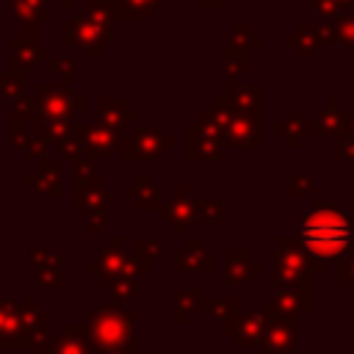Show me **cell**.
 <instances>
[{"label":"cell","instance_id":"7a4b0ae2","mask_svg":"<svg viewBox=\"0 0 354 354\" xmlns=\"http://www.w3.org/2000/svg\"><path fill=\"white\" fill-rule=\"evenodd\" d=\"M348 238V230H346V221H340L337 216L332 213H315L307 224H304V241L313 252L318 254H335Z\"/></svg>","mask_w":354,"mask_h":354},{"label":"cell","instance_id":"d6986e66","mask_svg":"<svg viewBox=\"0 0 354 354\" xmlns=\"http://www.w3.org/2000/svg\"><path fill=\"white\" fill-rule=\"evenodd\" d=\"M17 8V19L28 25H39L50 19V3L47 0H11Z\"/></svg>","mask_w":354,"mask_h":354},{"label":"cell","instance_id":"e0dca14e","mask_svg":"<svg viewBox=\"0 0 354 354\" xmlns=\"http://www.w3.org/2000/svg\"><path fill=\"white\" fill-rule=\"evenodd\" d=\"M174 268L183 274H191V271L207 274L210 271V254H207V249L199 246L196 238H188V243L174 252Z\"/></svg>","mask_w":354,"mask_h":354},{"label":"cell","instance_id":"d4e9b609","mask_svg":"<svg viewBox=\"0 0 354 354\" xmlns=\"http://www.w3.org/2000/svg\"><path fill=\"white\" fill-rule=\"evenodd\" d=\"M19 318V304L14 299H3L0 301V335H6Z\"/></svg>","mask_w":354,"mask_h":354},{"label":"cell","instance_id":"8fae6325","mask_svg":"<svg viewBox=\"0 0 354 354\" xmlns=\"http://www.w3.org/2000/svg\"><path fill=\"white\" fill-rule=\"evenodd\" d=\"M83 147L88 160H100L119 147V133L105 124H83Z\"/></svg>","mask_w":354,"mask_h":354},{"label":"cell","instance_id":"9a60e30c","mask_svg":"<svg viewBox=\"0 0 354 354\" xmlns=\"http://www.w3.org/2000/svg\"><path fill=\"white\" fill-rule=\"evenodd\" d=\"M136 122V111L124 102V100H111V97H102L100 100V124L111 127V130H124L127 124Z\"/></svg>","mask_w":354,"mask_h":354},{"label":"cell","instance_id":"5b68a950","mask_svg":"<svg viewBox=\"0 0 354 354\" xmlns=\"http://www.w3.org/2000/svg\"><path fill=\"white\" fill-rule=\"evenodd\" d=\"M174 144V138L160 130V127H138L136 133L124 136L122 149H124V160H136V163H149L158 160L163 149H169Z\"/></svg>","mask_w":354,"mask_h":354},{"label":"cell","instance_id":"52a82bcc","mask_svg":"<svg viewBox=\"0 0 354 354\" xmlns=\"http://www.w3.org/2000/svg\"><path fill=\"white\" fill-rule=\"evenodd\" d=\"M39 354H97L91 337H88V326L86 324H64L61 326V337L47 340V346L39 348Z\"/></svg>","mask_w":354,"mask_h":354},{"label":"cell","instance_id":"f546056e","mask_svg":"<svg viewBox=\"0 0 354 354\" xmlns=\"http://www.w3.org/2000/svg\"><path fill=\"white\" fill-rule=\"evenodd\" d=\"M47 144H50V141H47L44 136H39V133H36V136L28 141V147H25L22 152H25V158H30V160H41V158H44V152H47Z\"/></svg>","mask_w":354,"mask_h":354},{"label":"cell","instance_id":"836d02e7","mask_svg":"<svg viewBox=\"0 0 354 354\" xmlns=\"http://www.w3.org/2000/svg\"><path fill=\"white\" fill-rule=\"evenodd\" d=\"M61 8H64V11H72V8H75V0H61Z\"/></svg>","mask_w":354,"mask_h":354},{"label":"cell","instance_id":"7402d4cb","mask_svg":"<svg viewBox=\"0 0 354 354\" xmlns=\"http://www.w3.org/2000/svg\"><path fill=\"white\" fill-rule=\"evenodd\" d=\"M22 72H25V69H19V66H11L8 72H3V80H0V94H3V97H8V100L25 97V94H22V91H25V77H22Z\"/></svg>","mask_w":354,"mask_h":354},{"label":"cell","instance_id":"277c9868","mask_svg":"<svg viewBox=\"0 0 354 354\" xmlns=\"http://www.w3.org/2000/svg\"><path fill=\"white\" fill-rule=\"evenodd\" d=\"M33 105H36V122H58V124H69L75 108V94L66 91V86H36L33 94Z\"/></svg>","mask_w":354,"mask_h":354},{"label":"cell","instance_id":"d6a6232c","mask_svg":"<svg viewBox=\"0 0 354 354\" xmlns=\"http://www.w3.org/2000/svg\"><path fill=\"white\" fill-rule=\"evenodd\" d=\"M124 354H149V351H147V348H138V346H133V348H127Z\"/></svg>","mask_w":354,"mask_h":354},{"label":"cell","instance_id":"f1b7e54d","mask_svg":"<svg viewBox=\"0 0 354 354\" xmlns=\"http://www.w3.org/2000/svg\"><path fill=\"white\" fill-rule=\"evenodd\" d=\"M194 216H196L199 221H216L221 213H218V205H213V202H207V199H196V202H194Z\"/></svg>","mask_w":354,"mask_h":354},{"label":"cell","instance_id":"e575fe53","mask_svg":"<svg viewBox=\"0 0 354 354\" xmlns=\"http://www.w3.org/2000/svg\"><path fill=\"white\" fill-rule=\"evenodd\" d=\"M202 3H205V6H210V8H213V6H221V3H224V0H202Z\"/></svg>","mask_w":354,"mask_h":354},{"label":"cell","instance_id":"30bf717a","mask_svg":"<svg viewBox=\"0 0 354 354\" xmlns=\"http://www.w3.org/2000/svg\"><path fill=\"white\" fill-rule=\"evenodd\" d=\"M25 183L39 196H47V199L61 196V163L58 160H50V158L36 160V169L25 174Z\"/></svg>","mask_w":354,"mask_h":354},{"label":"cell","instance_id":"484cf974","mask_svg":"<svg viewBox=\"0 0 354 354\" xmlns=\"http://www.w3.org/2000/svg\"><path fill=\"white\" fill-rule=\"evenodd\" d=\"M50 72L53 75H58V80H61V86H72V80H75V66H72V61H66V58H53L50 61Z\"/></svg>","mask_w":354,"mask_h":354},{"label":"cell","instance_id":"83f0119b","mask_svg":"<svg viewBox=\"0 0 354 354\" xmlns=\"http://www.w3.org/2000/svg\"><path fill=\"white\" fill-rule=\"evenodd\" d=\"M111 290H113V296H116L119 301H124V299H133V296L138 293V288H136L133 277H119V279L111 285Z\"/></svg>","mask_w":354,"mask_h":354},{"label":"cell","instance_id":"6da1fadb","mask_svg":"<svg viewBox=\"0 0 354 354\" xmlns=\"http://www.w3.org/2000/svg\"><path fill=\"white\" fill-rule=\"evenodd\" d=\"M86 326L97 354H124L136 343V315L127 313L119 299L91 310Z\"/></svg>","mask_w":354,"mask_h":354},{"label":"cell","instance_id":"ffe728a7","mask_svg":"<svg viewBox=\"0 0 354 354\" xmlns=\"http://www.w3.org/2000/svg\"><path fill=\"white\" fill-rule=\"evenodd\" d=\"M58 144H61V155H64L66 160L80 163V160L86 158V147H83V124L72 122V127L66 130V136H64Z\"/></svg>","mask_w":354,"mask_h":354},{"label":"cell","instance_id":"603a6c76","mask_svg":"<svg viewBox=\"0 0 354 354\" xmlns=\"http://www.w3.org/2000/svg\"><path fill=\"white\" fill-rule=\"evenodd\" d=\"M28 260L30 263H39L41 268H61L58 249H28Z\"/></svg>","mask_w":354,"mask_h":354},{"label":"cell","instance_id":"4fadbf2b","mask_svg":"<svg viewBox=\"0 0 354 354\" xmlns=\"http://www.w3.org/2000/svg\"><path fill=\"white\" fill-rule=\"evenodd\" d=\"M124 196L136 202V207L141 213H152V210H163V199H160V188L149 180L147 171H138L136 183L124 188Z\"/></svg>","mask_w":354,"mask_h":354},{"label":"cell","instance_id":"7c38bea8","mask_svg":"<svg viewBox=\"0 0 354 354\" xmlns=\"http://www.w3.org/2000/svg\"><path fill=\"white\" fill-rule=\"evenodd\" d=\"M47 55H50V50L39 47L36 39H33V25H28L25 36H11V66L30 69V66L41 64Z\"/></svg>","mask_w":354,"mask_h":354},{"label":"cell","instance_id":"9c48e42d","mask_svg":"<svg viewBox=\"0 0 354 354\" xmlns=\"http://www.w3.org/2000/svg\"><path fill=\"white\" fill-rule=\"evenodd\" d=\"M75 30H77V44L83 47V53L88 58H100V53L111 44L113 33H111V25L108 22H100V19H91L86 14H77L75 17Z\"/></svg>","mask_w":354,"mask_h":354},{"label":"cell","instance_id":"8992f818","mask_svg":"<svg viewBox=\"0 0 354 354\" xmlns=\"http://www.w3.org/2000/svg\"><path fill=\"white\" fill-rule=\"evenodd\" d=\"M108 207H111V194H108L100 183L75 188V210H80V213L88 216L86 235H97V232H100V227H102L105 218H108Z\"/></svg>","mask_w":354,"mask_h":354},{"label":"cell","instance_id":"44dd1931","mask_svg":"<svg viewBox=\"0 0 354 354\" xmlns=\"http://www.w3.org/2000/svg\"><path fill=\"white\" fill-rule=\"evenodd\" d=\"M199 307H207V304H202V296H199L196 288H185V290L174 293V318H177V324H185L188 313L199 310Z\"/></svg>","mask_w":354,"mask_h":354},{"label":"cell","instance_id":"d590c367","mask_svg":"<svg viewBox=\"0 0 354 354\" xmlns=\"http://www.w3.org/2000/svg\"><path fill=\"white\" fill-rule=\"evenodd\" d=\"M0 80H3V72H0Z\"/></svg>","mask_w":354,"mask_h":354},{"label":"cell","instance_id":"ba28073f","mask_svg":"<svg viewBox=\"0 0 354 354\" xmlns=\"http://www.w3.org/2000/svg\"><path fill=\"white\" fill-rule=\"evenodd\" d=\"M221 147V127L210 122V113H202L199 124L188 127V158H216Z\"/></svg>","mask_w":354,"mask_h":354},{"label":"cell","instance_id":"5bb4252c","mask_svg":"<svg viewBox=\"0 0 354 354\" xmlns=\"http://www.w3.org/2000/svg\"><path fill=\"white\" fill-rule=\"evenodd\" d=\"M47 324H50V315L44 310L36 307V301H22L19 304V318H17V329L30 337L36 346L39 343H47L44 332H47Z\"/></svg>","mask_w":354,"mask_h":354},{"label":"cell","instance_id":"4dcf8cb0","mask_svg":"<svg viewBox=\"0 0 354 354\" xmlns=\"http://www.w3.org/2000/svg\"><path fill=\"white\" fill-rule=\"evenodd\" d=\"M36 282L41 288H58L61 285V268H39Z\"/></svg>","mask_w":354,"mask_h":354},{"label":"cell","instance_id":"ac0fdd59","mask_svg":"<svg viewBox=\"0 0 354 354\" xmlns=\"http://www.w3.org/2000/svg\"><path fill=\"white\" fill-rule=\"evenodd\" d=\"M111 3H113L116 19H124V22L138 19V22H144L149 17V11L160 8L163 0H111Z\"/></svg>","mask_w":354,"mask_h":354},{"label":"cell","instance_id":"1f68e13d","mask_svg":"<svg viewBox=\"0 0 354 354\" xmlns=\"http://www.w3.org/2000/svg\"><path fill=\"white\" fill-rule=\"evenodd\" d=\"M61 44L64 47H75L77 44V30H75V19H66L61 25Z\"/></svg>","mask_w":354,"mask_h":354},{"label":"cell","instance_id":"4316f807","mask_svg":"<svg viewBox=\"0 0 354 354\" xmlns=\"http://www.w3.org/2000/svg\"><path fill=\"white\" fill-rule=\"evenodd\" d=\"M136 252H141L147 260H160L163 243H160V238H147V235H141V238L136 241Z\"/></svg>","mask_w":354,"mask_h":354},{"label":"cell","instance_id":"2e32d148","mask_svg":"<svg viewBox=\"0 0 354 354\" xmlns=\"http://www.w3.org/2000/svg\"><path fill=\"white\" fill-rule=\"evenodd\" d=\"M169 224L174 227L177 235H188V221L194 218V205L188 202V191L185 188H177L174 191V199L171 202H163V210H160Z\"/></svg>","mask_w":354,"mask_h":354},{"label":"cell","instance_id":"3957f363","mask_svg":"<svg viewBox=\"0 0 354 354\" xmlns=\"http://www.w3.org/2000/svg\"><path fill=\"white\" fill-rule=\"evenodd\" d=\"M88 274L100 277V285L102 288H111L119 277H133V252H124V238L116 235L111 241L108 249H102L88 266H86Z\"/></svg>","mask_w":354,"mask_h":354},{"label":"cell","instance_id":"cb8c5ba5","mask_svg":"<svg viewBox=\"0 0 354 354\" xmlns=\"http://www.w3.org/2000/svg\"><path fill=\"white\" fill-rule=\"evenodd\" d=\"M72 183H75V188H83V185L97 183V166H94V160H86V158H83V160L75 166Z\"/></svg>","mask_w":354,"mask_h":354}]
</instances>
